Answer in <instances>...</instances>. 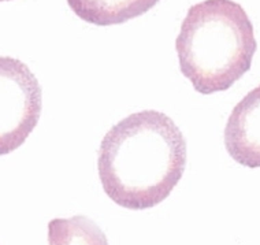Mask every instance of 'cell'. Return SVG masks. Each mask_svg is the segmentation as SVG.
<instances>
[{
	"instance_id": "4",
	"label": "cell",
	"mask_w": 260,
	"mask_h": 245,
	"mask_svg": "<svg viewBox=\"0 0 260 245\" xmlns=\"http://www.w3.org/2000/svg\"><path fill=\"white\" fill-rule=\"evenodd\" d=\"M224 147L241 166L260 167V85L233 108L224 128Z\"/></svg>"
},
{
	"instance_id": "7",
	"label": "cell",
	"mask_w": 260,
	"mask_h": 245,
	"mask_svg": "<svg viewBox=\"0 0 260 245\" xmlns=\"http://www.w3.org/2000/svg\"><path fill=\"white\" fill-rule=\"evenodd\" d=\"M0 2H11V0H0Z\"/></svg>"
},
{
	"instance_id": "6",
	"label": "cell",
	"mask_w": 260,
	"mask_h": 245,
	"mask_svg": "<svg viewBox=\"0 0 260 245\" xmlns=\"http://www.w3.org/2000/svg\"><path fill=\"white\" fill-rule=\"evenodd\" d=\"M48 245H108V241L92 219L76 215L50 221Z\"/></svg>"
},
{
	"instance_id": "5",
	"label": "cell",
	"mask_w": 260,
	"mask_h": 245,
	"mask_svg": "<svg viewBox=\"0 0 260 245\" xmlns=\"http://www.w3.org/2000/svg\"><path fill=\"white\" fill-rule=\"evenodd\" d=\"M159 0H68L78 18L98 26L119 25L148 13Z\"/></svg>"
},
{
	"instance_id": "1",
	"label": "cell",
	"mask_w": 260,
	"mask_h": 245,
	"mask_svg": "<svg viewBox=\"0 0 260 245\" xmlns=\"http://www.w3.org/2000/svg\"><path fill=\"white\" fill-rule=\"evenodd\" d=\"M186 166V141L170 116L145 110L119 120L100 144L98 171L110 199L149 209L170 196Z\"/></svg>"
},
{
	"instance_id": "2",
	"label": "cell",
	"mask_w": 260,
	"mask_h": 245,
	"mask_svg": "<svg viewBox=\"0 0 260 245\" xmlns=\"http://www.w3.org/2000/svg\"><path fill=\"white\" fill-rule=\"evenodd\" d=\"M256 48L251 19L233 0L192 6L175 40L181 73L203 95L232 88L251 69Z\"/></svg>"
},
{
	"instance_id": "3",
	"label": "cell",
	"mask_w": 260,
	"mask_h": 245,
	"mask_svg": "<svg viewBox=\"0 0 260 245\" xmlns=\"http://www.w3.org/2000/svg\"><path fill=\"white\" fill-rule=\"evenodd\" d=\"M41 88L19 59L0 56V156L22 145L40 119Z\"/></svg>"
}]
</instances>
